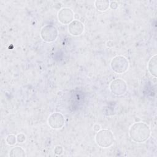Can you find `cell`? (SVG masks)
Segmentation results:
<instances>
[{
    "mask_svg": "<svg viewBox=\"0 0 157 157\" xmlns=\"http://www.w3.org/2000/svg\"><path fill=\"white\" fill-rule=\"evenodd\" d=\"M111 93L115 96H121L127 91V84L126 82L121 78H116L111 82L109 85Z\"/></svg>",
    "mask_w": 157,
    "mask_h": 157,
    "instance_id": "5b68a950",
    "label": "cell"
},
{
    "mask_svg": "<svg viewBox=\"0 0 157 157\" xmlns=\"http://www.w3.org/2000/svg\"><path fill=\"white\" fill-rule=\"evenodd\" d=\"M106 45H107V47H110H110H112L113 46V42L112 40H109V41L107 42Z\"/></svg>",
    "mask_w": 157,
    "mask_h": 157,
    "instance_id": "e0dca14e",
    "label": "cell"
},
{
    "mask_svg": "<svg viewBox=\"0 0 157 157\" xmlns=\"http://www.w3.org/2000/svg\"><path fill=\"white\" fill-rule=\"evenodd\" d=\"M40 34L44 41L46 42H52L58 37V31L55 26L47 25L42 28Z\"/></svg>",
    "mask_w": 157,
    "mask_h": 157,
    "instance_id": "277c9868",
    "label": "cell"
},
{
    "mask_svg": "<svg viewBox=\"0 0 157 157\" xmlns=\"http://www.w3.org/2000/svg\"><path fill=\"white\" fill-rule=\"evenodd\" d=\"M9 156L11 157H25L26 156V153L22 147L17 146L11 148L9 152Z\"/></svg>",
    "mask_w": 157,
    "mask_h": 157,
    "instance_id": "30bf717a",
    "label": "cell"
},
{
    "mask_svg": "<svg viewBox=\"0 0 157 157\" xmlns=\"http://www.w3.org/2000/svg\"><path fill=\"white\" fill-rule=\"evenodd\" d=\"M47 121L50 128L54 129H59L64 126L65 119L61 113L53 112L49 115Z\"/></svg>",
    "mask_w": 157,
    "mask_h": 157,
    "instance_id": "8992f818",
    "label": "cell"
},
{
    "mask_svg": "<svg viewBox=\"0 0 157 157\" xmlns=\"http://www.w3.org/2000/svg\"><path fill=\"white\" fill-rule=\"evenodd\" d=\"M148 70L155 77L157 76V55H154L149 60L148 63Z\"/></svg>",
    "mask_w": 157,
    "mask_h": 157,
    "instance_id": "9c48e42d",
    "label": "cell"
},
{
    "mask_svg": "<svg viewBox=\"0 0 157 157\" xmlns=\"http://www.w3.org/2000/svg\"><path fill=\"white\" fill-rule=\"evenodd\" d=\"M79 18H80V15L78 13H74V19H75V20H78Z\"/></svg>",
    "mask_w": 157,
    "mask_h": 157,
    "instance_id": "ac0fdd59",
    "label": "cell"
},
{
    "mask_svg": "<svg viewBox=\"0 0 157 157\" xmlns=\"http://www.w3.org/2000/svg\"><path fill=\"white\" fill-rule=\"evenodd\" d=\"M93 129L95 131H99L100 129H101V126L99 124H94V126H93Z\"/></svg>",
    "mask_w": 157,
    "mask_h": 157,
    "instance_id": "2e32d148",
    "label": "cell"
},
{
    "mask_svg": "<svg viewBox=\"0 0 157 157\" xmlns=\"http://www.w3.org/2000/svg\"><path fill=\"white\" fill-rule=\"evenodd\" d=\"M110 1L107 0H97L94 2V6L99 11H105L109 7Z\"/></svg>",
    "mask_w": 157,
    "mask_h": 157,
    "instance_id": "8fae6325",
    "label": "cell"
},
{
    "mask_svg": "<svg viewBox=\"0 0 157 157\" xmlns=\"http://www.w3.org/2000/svg\"><path fill=\"white\" fill-rule=\"evenodd\" d=\"M129 135L131 139L134 142H145L150 137V128L147 123L144 122H136L130 127L129 130Z\"/></svg>",
    "mask_w": 157,
    "mask_h": 157,
    "instance_id": "6da1fadb",
    "label": "cell"
},
{
    "mask_svg": "<svg viewBox=\"0 0 157 157\" xmlns=\"http://www.w3.org/2000/svg\"><path fill=\"white\" fill-rule=\"evenodd\" d=\"M63 148L60 145H58L56 147H55V149H54V153L57 155H60L63 153Z\"/></svg>",
    "mask_w": 157,
    "mask_h": 157,
    "instance_id": "5bb4252c",
    "label": "cell"
},
{
    "mask_svg": "<svg viewBox=\"0 0 157 157\" xmlns=\"http://www.w3.org/2000/svg\"><path fill=\"white\" fill-rule=\"evenodd\" d=\"M109 7L113 9V10H115L117 9L118 7V3L116 1H110V4H109Z\"/></svg>",
    "mask_w": 157,
    "mask_h": 157,
    "instance_id": "9a60e30c",
    "label": "cell"
},
{
    "mask_svg": "<svg viewBox=\"0 0 157 157\" xmlns=\"http://www.w3.org/2000/svg\"><path fill=\"white\" fill-rule=\"evenodd\" d=\"M17 140L18 142L23 143L26 140V136L23 133H20L17 136Z\"/></svg>",
    "mask_w": 157,
    "mask_h": 157,
    "instance_id": "4fadbf2b",
    "label": "cell"
},
{
    "mask_svg": "<svg viewBox=\"0 0 157 157\" xmlns=\"http://www.w3.org/2000/svg\"><path fill=\"white\" fill-rule=\"evenodd\" d=\"M110 67L113 72L117 74H123L129 68V61L124 56L118 55L113 57L110 61Z\"/></svg>",
    "mask_w": 157,
    "mask_h": 157,
    "instance_id": "3957f363",
    "label": "cell"
},
{
    "mask_svg": "<svg viewBox=\"0 0 157 157\" xmlns=\"http://www.w3.org/2000/svg\"><path fill=\"white\" fill-rule=\"evenodd\" d=\"M74 12L68 7L61 8L57 14L58 21L64 25L69 24L74 20Z\"/></svg>",
    "mask_w": 157,
    "mask_h": 157,
    "instance_id": "52a82bcc",
    "label": "cell"
},
{
    "mask_svg": "<svg viewBox=\"0 0 157 157\" xmlns=\"http://www.w3.org/2000/svg\"><path fill=\"white\" fill-rule=\"evenodd\" d=\"M84 25L79 20H74L68 25V32L74 36L81 35L84 31Z\"/></svg>",
    "mask_w": 157,
    "mask_h": 157,
    "instance_id": "ba28073f",
    "label": "cell"
},
{
    "mask_svg": "<svg viewBox=\"0 0 157 157\" xmlns=\"http://www.w3.org/2000/svg\"><path fill=\"white\" fill-rule=\"evenodd\" d=\"M95 141L97 145L101 148H106L112 145L114 142V136L110 130L100 129L96 134Z\"/></svg>",
    "mask_w": 157,
    "mask_h": 157,
    "instance_id": "7a4b0ae2",
    "label": "cell"
},
{
    "mask_svg": "<svg viewBox=\"0 0 157 157\" xmlns=\"http://www.w3.org/2000/svg\"><path fill=\"white\" fill-rule=\"evenodd\" d=\"M17 141V136H15L13 134H9L6 138V142L9 145H15L16 144Z\"/></svg>",
    "mask_w": 157,
    "mask_h": 157,
    "instance_id": "7c38bea8",
    "label": "cell"
}]
</instances>
